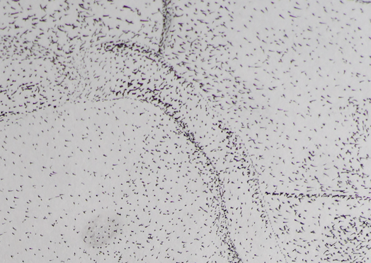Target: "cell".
Here are the masks:
<instances>
[{
	"instance_id": "obj_1",
	"label": "cell",
	"mask_w": 371,
	"mask_h": 263,
	"mask_svg": "<svg viewBox=\"0 0 371 263\" xmlns=\"http://www.w3.org/2000/svg\"><path fill=\"white\" fill-rule=\"evenodd\" d=\"M123 221L114 213H103L93 216L84 226L81 239L88 247L105 246L120 233Z\"/></svg>"
}]
</instances>
